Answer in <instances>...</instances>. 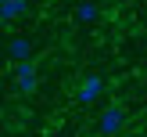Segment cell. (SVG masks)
Returning a JSON list of instances; mask_svg holds the SVG:
<instances>
[{
    "mask_svg": "<svg viewBox=\"0 0 147 137\" xmlns=\"http://www.w3.org/2000/svg\"><path fill=\"white\" fill-rule=\"evenodd\" d=\"M122 126H126V108H122V105H108L104 112H100V119H97V130L104 137L122 134Z\"/></svg>",
    "mask_w": 147,
    "mask_h": 137,
    "instance_id": "cell-1",
    "label": "cell"
},
{
    "mask_svg": "<svg viewBox=\"0 0 147 137\" xmlns=\"http://www.w3.org/2000/svg\"><path fill=\"white\" fill-rule=\"evenodd\" d=\"M104 90H108L104 76H86L83 83H79V90H76V101L79 105H97V101L104 97Z\"/></svg>",
    "mask_w": 147,
    "mask_h": 137,
    "instance_id": "cell-2",
    "label": "cell"
},
{
    "mask_svg": "<svg viewBox=\"0 0 147 137\" xmlns=\"http://www.w3.org/2000/svg\"><path fill=\"white\" fill-rule=\"evenodd\" d=\"M36 83H40V79H36V65L32 61H18L14 65V90L18 94H32Z\"/></svg>",
    "mask_w": 147,
    "mask_h": 137,
    "instance_id": "cell-3",
    "label": "cell"
},
{
    "mask_svg": "<svg viewBox=\"0 0 147 137\" xmlns=\"http://www.w3.org/2000/svg\"><path fill=\"white\" fill-rule=\"evenodd\" d=\"M29 54H32V43H29V36H11V40H7V58H11V65L29 61Z\"/></svg>",
    "mask_w": 147,
    "mask_h": 137,
    "instance_id": "cell-4",
    "label": "cell"
},
{
    "mask_svg": "<svg viewBox=\"0 0 147 137\" xmlns=\"http://www.w3.org/2000/svg\"><path fill=\"white\" fill-rule=\"evenodd\" d=\"M100 18V4L97 0H79L76 4V22L79 25H90V22H97Z\"/></svg>",
    "mask_w": 147,
    "mask_h": 137,
    "instance_id": "cell-5",
    "label": "cell"
},
{
    "mask_svg": "<svg viewBox=\"0 0 147 137\" xmlns=\"http://www.w3.org/2000/svg\"><path fill=\"white\" fill-rule=\"evenodd\" d=\"M25 11H29L25 0H4V4H0V22H14V18H22Z\"/></svg>",
    "mask_w": 147,
    "mask_h": 137,
    "instance_id": "cell-6",
    "label": "cell"
},
{
    "mask_svg": "<svg viewBox=\"0 0 147 137\" xmlns=\"http://www.w3.org/2000/svg\"><path fill=\"white\" fill-rule=\"evenodd\" d=\"M0 4H4V0H0Z\"/></svg>",
    "mask_w": 147,
    "mask_h": 137,
    "instance_id": "cell-7",
    "label": "cell"
}]
</instances>
